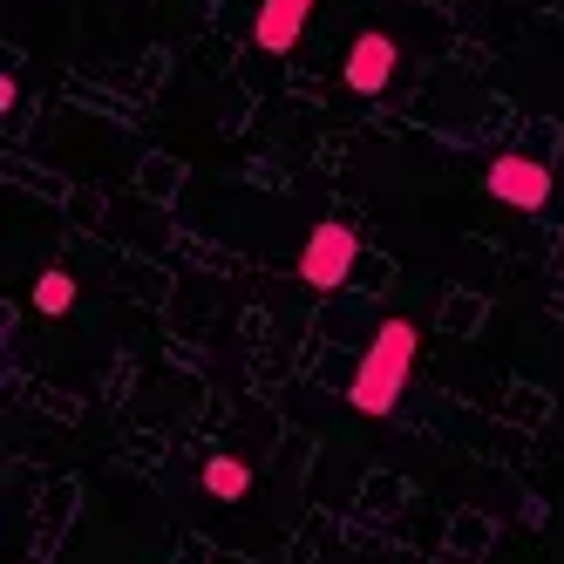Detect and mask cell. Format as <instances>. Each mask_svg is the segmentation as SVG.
Returning <instances> with one entry per match:
<instances>
[{
  "instance_id": "6da1fadb",
  "label": "cell",
  "mask_w": 564,
  "mask_h": 564,
  "mask_svg": "<svg viewBox=\"0 0 564 564\" xmlns=\"http://www.w3.org/2000/svg\"><path fill=\"white\" fill-rule=\"evenodd\" d=\"M415 354H422L415 319H381V327H375V347L360 354V368H354V388H347V401H354L360 415H388L394 401L409 394Z\"/></svg>"
},
{
  "instance_id": "7a4b0ae2",
  "label": "cell",
  "mask_w": 564,
  "mask_h": 564,
  "mask_svg": "<svg viewBox=\"0 0 564 564\" xmlns=\"http://www.w3.org/2000/svg\"><path fill=\"white\" fill-rule=\"evenodd\" d=\"M354 259H360V238L340 218H327V225H313L306 252H300V279H306V286H319V293H334L340 279L354 272Z\"/></svg>"
},
{
  "instance_id": "3957f363",
  "label": "cell",
  "mask_w": 564,
  "mask_h": 564,
  "mask_svg": "<svg viewBox=\"0 0 564 564\" xmlns=\"http://www.w3.org/2000/svg\"><path fill=\"white\" fill-rule=\"evenodd\" d=\"M482 191H490L497 205H510V212H544L551 205V171L538 156H497V164L482 171Z\"/></svg>"
},
{
  "instance_id": "277c9868",
  "label": "cell",
  "mask_w": 564,
  "mask_h": 564,
  "mask_svg": "<svg viewBox=\"0 0 564 564\" xmlns=\"http://www.w3.org/2000/svg\"><path fill=\"white\" fill-rule=\"evenodd\" d=\"M394 62H401V48H394V34H381V28H368V34H354V48H347V89L354 96H381L388 83H394Z\"/></svg>"
},
{
  "instance_id": "5b68a950",
  "label": "cell",
  "mask_w": 564,
  "mask_h": 564,
  "mask_svg": "<svg viewBox=\"0 0 564 564\" xmlns=\"http://www.w3.org/2000/svg\"><path fill=\"white\" fill-rule=\"evenodd\" d=\"M306 14H313V0H259V21H252V42L265 55H286L300 34H306Z\"/></svg>"
},
{
  "instance_id": "8992f818",
  "label": "cell",
  "mask_w": 564,
  "mask_h": 564,
  "mask_svg": "<svg viewBox=\"0 0 564 564\" xmlns=\"http://www.w3.org/2000/svg\"><path fill=\"white\" fill-rule=\"evenodd\" d=\"M246 490H252V463H238V456H212V463H205V497L238 503Z\"/></svg>"
},
{
  "instance_id": "52a82bcc",
  "label": "cell",
  "mask_w": 564,
  "mask_h": 564,
  "mask_svg": "<svg viewBox=\"0 0 564 564\" xmlns=\"http://www.w3.org/2000/svg\"><path fill=\"white\" fill-rule=\"evenodd\" d=\"M75 306V279L68 272H42V279H34V313H68Z\"/></svg>"
}]
</instances>
